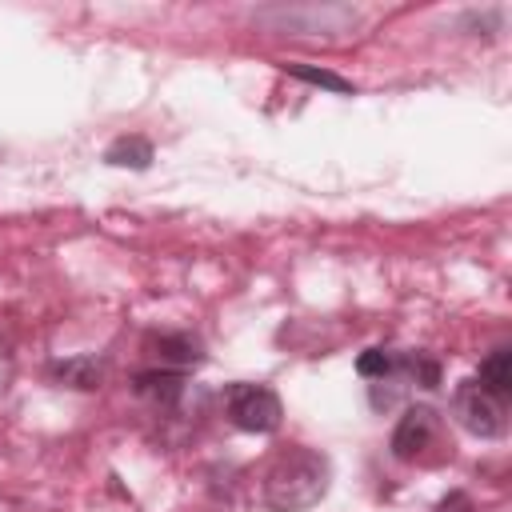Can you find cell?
Segmentation results:
<instances>
[{
	"instance_id": "cell-2",
	"label": "cell",
	"mask_w": 512,
	"mask_h": 512,
	"mask_svg": "<svg viewBox=\"0 0 512 512\" xmlns=\"http://www.w3.org/2000/svg\"><path fill=\"white\" fill-rule=\"evenodd\" d=\"M440 444H444V424H440V416L428 404L404 408V416L396 420L392 440H388L392 456L404 460V464H428V460H436L432 448H440ZM440 456H452V452L440 448Z\"/></svg>"
},
{
	"instance_id": "cell-10",
	"label": "cell",
	"mask_w": 512,
	"mask_h": 512,
	"mask_svg": "<svg viewBox=\"0 0 512 512\" xmlns=\"http://www.w3.org/2000/svg\"><path fill=\"white\" fill-rule=\"evenodd\" d=\"M396 376H404V380H412L420 388H440L444 368H440V360L432 352L416 348V352H396Z\"/></svg>"
},
{
	"instance_id": "cell-4",
	"label": "cell",
	"mask_w": 512,
	"mask_h": 512,
	"mask_svg": "<svg viewBox=\"0 0 512 512\" xmlns=\"http://www.w3.org/2000/svg\"><path fill=\"white\" fill-rule=\"evenodd\" d=\"M452 416H456L472 436L496 440V436H504L508 404L496 400V396H488L476 380H464V384H456V392H452Z\"/></svg>"
},
{
	"instance_id": "cell-13",
	"label": "cell",
	"mask_w": 512,
	"mask_h": 512,
	"mask_svg": "<svg viewBox=\"0 0 512 512\" xmlns=\"http://www.w3.org/2000/svg\"><path fill=\"white\" fill-rule=\"evenodd\" d=\"M432 512H476V504H472V496H468V492H460V488H456V492H448Z\"/></svg>"
},
{
	"instance_id": "cell-12",
	"label": "cell",
	"mask_w": 512,
	"mask_h": 512,
	"mask_svg": "<svg viewBox=\"0 0 512 512\" xmlns=\"http://www.w3.org/2000/svg\"><path fill=\"white\" fill-rule=\"evenodd\" d=\"M356 372L364 380H392L396 376V352L392 348H364L356 356Z\"/></svg>"
},
{
	"instance_id": "cell-7",
	"label": "cell",
	"mask_w": 512,
	"mask_h": 512,
	"mask_svg": "<svg viewBox=\"0 0 512 512\" xmlns=\"http://www.w3.org/2000/svg\"><path fill=\"white\" fill-rule=\"evenodd\" d=\"M48 376L56 380V384H64V388H80V392H92V388H100L104 384V376H108V364L100 360V356H68V360H52L48 364Z\"/></svg>"
},
{
	"instance_id": "cell-1",
	"label": "cell",
	"mask_w": 512,
	"mask_h": 512,
	"mask_svg": "<svg viewBox=\"0 0 512 512\" xmlns=\"http://www.w3.org/2000/svg\"><path fill=\"white\" fill-rule=\"evenodd\" d=\"M328 480H332L328 456L316 448L292 444L276 452L272 464L264 468L260 500L268 512H308L328 496Z\"/></svg>"
},
{
	"instance_id": "cell-3",
	"label": "cell",
	"mask_w": 512,
	"mask_h": 512,
	"mask_svg": "<svg viewBox=\"0 0 512 512\" xmlns=\"http://www.w3.org/2000/svg\"><path fill=\"white\" fill-rule=\"evenodd\" d=\"M224 412L240 432H276L284 420V404L268 384H228L224 392Z\"/></svg>"
},
{
	"instance_id": "cell-8",
	"label": "cell",
	"mask_w": 512,
	"mask_h": 512,
	"mask_svg": "<svg viewBox=\"0 0 512 512\" xmlns=\"http://www.w3.org/2000/svg\"><path fill=\"white\" fill-rule=\"evenodd\" d=\"M476 384H480L488 396H496V400L508 404V396H512V348H504V344L492 348V352L480 360Z\"/></svg>"
},
{
	"instance_id": "cell-11",
	"label": "cell",
	"mask_w": 512,
	"mask_h": 512,
	"mask_svg": "<svg viewBox=\"0 0 512 512\" xmlns=\"http://www.w3.org/2000/svg\"><path fill=\"white\" fill-rule=\"evenodd\" d=\"M288 76H296V80H304V84H316V88H328V92H344V96H352L356 92V84L348 80V76H340V72H332V68H312V64H280Z\"/></svg>"
},
{
	"instance_id": "cell-5",
	"label": "cell",
	"mask_w": 512,
	"mask_h": 512,
	"mask_svg": "<svg viewBox=\"0 0 512 512\" xmlns=\"http://www.w3.org/2000/svg\"><path fill=\"white\" fill-rule=\"evenodd\" d=\"M184 388H188V372L176 368H144L132 376V392L160 412H172L184 400Z\"/></svg>"
},
{
	"instance_id": "cell-6",
	"label": "cell",
	"mask_w": 512,
	"mask_h": 512,
	"mask_svg": "<svg viewBox=\"0 0 512 512\" xmlns=\"http://www.w3.org/2000/svg\"><path fill=\"white\" fill-rule=\"evenodd\" d=\"M144 348L160 360V368L188 372V368L204 364V344H200V336H192V332H152V336L144 340Z\"/></svg>"
},
{
	"instance_id": "cell-9",
	"label": "cell",
	"mask_w": 512,
	"mask_h": 512,
	"mask_svg": "<svg viewBox=\"0 0 512 512\" xmlns=\"http://www.w3.org/2000/svg\"><path fill=\"white\" fill-rule=\"evenodd\" d=\"M104 164L112 168H132V172H144L152 164V140L148 136H116L108 148H104Z\"/></svg>"
}]
</instances>
